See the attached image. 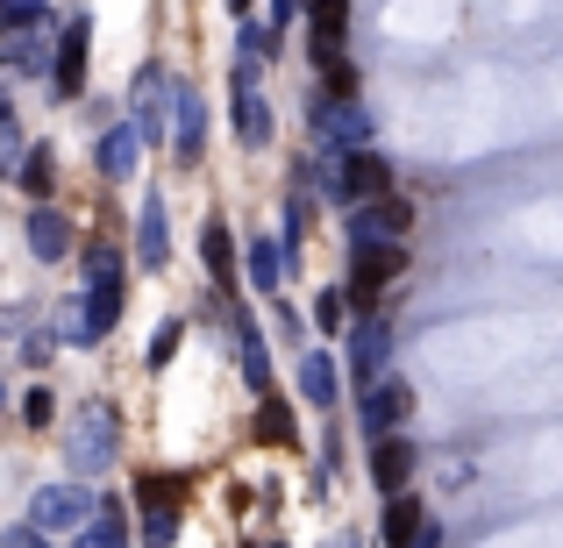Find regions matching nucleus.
Listing matches in <instances>:
<instances>
[{
	"instance_id": "1",
	"label": "nucleus",
	"mask_w": 563,
	"mask_h": 548,
	"mask_svg": "<svg viewBox=\"0 0 563 548\" xmlns=\"http://www.w3.org/2000/svg\"><path fill=\"white\" fill-rule=\"evenodd\" d=\"M65 449H71V463H79V470H108L114 456H122V413H114L108 399L79 406V421H71Z\"/></svg>"
},
{
	"instance_id": "2",
	"label": "nucleus",
	"mask_w": 563,
	"mask_h": 548,
	"mask_svg": "<svg viewBox=\"0 0 563 548\" xmlns=\"http://www.w3.org/2000/svg\"><path fill=\"white\" fill-rule=\"evenodd\" d=\"M29 521H36L43 535H86V527L100 521V506H93V492H86V484H36Z\"/></svg>"
},
{
	"instance_id": "3",
	"label": "nucleus",
	"mask_w": 563,
	"mask_h": 548,
	"mask_svg": "<svg viewBox=\"0 0 563 548\" xmlns=\"http://www.w3.org/2000/svg\"><path fill=\"white\" fill-rule=\"evenodd\" d=\"M335 200H357V206H372V200H393V165H385L378 150H350L343 165H335Z\"/></svg>"
},
{
	"instance_id": "4",
	"label": "nucleus",
	"mask_w": 563,
	"mask_h": 548,
	"mask_svg": "<svg viewBox=\"0 0 563 548\" xmlns=\"http://www.w3.org/2000/svg\"><path fill=\"white\" fill-rule=\"evenodd\" d=\"M165 136H172V150H179V165H192V157L207 150V108L186 79L172 86V100H165Z\"/></svg>"
},
{
	"instance_id": "5",
	"label": "nucleus",
	"mask_w": 563,
	"mask_h": 548,
	"mask_svg": "<svg viewBox=\"0 0 563 548\" xmlns=\"http://www.w3.org/2000/svg\"><path fill=\"white\" fill-rule=\"evenodd\" d=\"M407 228H413V206L407 200H372V206H357V214H350V243H357V249L407 243Z\"/></svg>"
},
{
	"instance_id": "6",
	"label": "nucleus",
	"mask_w": 563,
	"mask_h": 548,
	"mask_svg": "<svg viewBox=\"0 0 563 548\" xmlns=\"http://www.w3.org/2000/svg\"><path fill=\"white\" fill-rule=\"evenodd\" d=\"M229 108H235V136H243L250 150H264V143H272V108H264V93H257V65H235Z\"/></svg>"
},
{
	"instance_id": "7",
	"label": "nucleus",
	"mask_w": 563,
	"mask_h": 548,
	"mask_svg": "<svg viewBox=\"0 0 563 548\" xmlns=\"http://www.w3.org/2000/svg\"><path fill=\"white\" fill-rule=\"evenodd\" d=\"M86 43H93V22H86V14H71V22L57 29V57H51L57 93H86Z\"/></svg>"
},
{
	"instance_id": "8",
	"label": "nucleus",
	"mask_w": 563,
	"mask_h": 548,
	"mask_svg": "<svg viewBox=\"0 0 563 548\" xmlns=\"http://www.w3.org/2000/svg\"><path fill=\"white\" fill-rule=\"evenodd\" d=\"M385 349H393V328H385L378 314H364L357 328H350V378L372 392L378 384V370H385Z\"/></svg>"
},
{
	"instance_id": "9",
	"label": "nucleus",
	"mask_w": 563,
	"mask_h": 548,
	"mask_svg": "<svg viewBox=\"0 0 563 548\" xmlns=\"http://www.w3.org/2000/svg\"><path fill=\"white\" fill-rule=\"evenodd\" d=\"M357 421L385 441L393 427H407V421H413V392H407V384H372V392H364V406H357Z\"/></svg>"
},
{
	"instance_id": "10",
	"label": "nucleus",
	"mask_w": 563,
	"mask_h": 548,
	"mask_svg": "<svg viewBox=\"0 0 563 548\" xmlns=\"http://www.w3.org/2000/svg\"><path fill=\"white\" fill-rule=\"evenodd\" d=\"M321 143H329V150H364V143H372V114L357 108V100H329V108H321Z\"/></svg>"
},
{
	"instance_id": "11",
	"label": "nucleus",
	"mask_w": 563,
	"mask_h": 548,
	"mask_svg": "<svg viewBox=\"0 0 563 548\" xmlns=\"http://www.w3.org/2000/svg\"><path fill=\"white\" fill-rule=\"evenodd\" d=\"M399 271H407V243L357 249V278H350V286H357V300H372V292H378V286H393Z\"/></svg>"
},
{
	"instance_id": "12",
	"label": "nucleus",
	"mask_w": 563,
	"mask_h": 548,
	"mask_svg": "<svg viewBox=\"0 0 563 548\" xmlns=\"http://www.w3.org/2000/svg\"><path fill=\"white\" fill-rule=\"evenodd\" d=\"M372 478H378V492H407V478H413V441H399V435H385L372 441Z\"/></svg>"
},
{
	"instance_id": "13",
	"label": "nucleus",
	"mask_w": 563,
	"mask_h": 548,
	"mask_svg": "<svg viewBox=\"0 0 563 548\" xmlns=\"http://www.w3.org/2000/svg\"><path fill=\"white\" fill-rule=\"evenodd\" d=\"M29 249H36V264H65V249H71V221L57 214V206H36V214H29Z\"/></svg>"
},
{
	"instance_id": "14",
	"label": "nucleus",
	"mask_w": 563,
	"mask_h": 548,
	"mask_svg": "<svg viewBox=\"0 0 563 548\" xmlns=\"http://www.w3.org/2000/svg\"><path fill=\"white\" fill-rule=\"evenodd\" d=\"M235 349H243V384L250 392H272V357H264V335L243 306H235Z\"/></svg>"
},
{
	"instance_id": "15",
	"label": "nucleus",
	"mask_w": 563,
	"mask_h": 548,
	"mask_svg": "<svg viewBox=\"0 0 563 548\" xmlns=\"http://www.w3.org/2000/svg\"><path fill=\"white\" fill-rule=\"evenodd\" d=\"M307 22H314V57H321V65H335L343 29H350V0H314V8H307Z\"/></svg>"
},
{
	"instance_id": "16",
	"label": "nucleus",
	"mask_w": 563,
	"mask_h": 548,
	"mask_svg": "<svg viewBox=\"0 0 563 548\" xmlns=\"http://www.w3.org/2000/svg\"><path fill=\"white\" fill-rule=\"evenodd\" d=\"M136 157H143V128L136 122H114L108 136H100V171H108V179H129Z\"/></svg>"
},
{
	"instance_id": "17",
	"label": "nucleus",
	"mask_w": 563,
	"mask_h": 548,
	"mask_svg": "<svg viewBox=\"0 0 563 548\" xmlns=\"http://www.w3.org/2000/svg\"><path fill=\"white\" fill-rule=\"evenodd\" d=\"M136 249L151 271H165L172 264V235H165V200H143V221H136Z\"/></svg>"
},
{
	"instance_id": "18",
	"label": "nucleus",
	"mask_w": 563,
	"mask_h": 548,
	"mask_svg": "<svg viewBox=\"0 0 563 548\" xmlns=\"http://www.w3.org/2000/svg\"><path fill=\"white\" fill-rule=\"evenodd\" d=\"M243 271L257 292H278V278H286V243H272V235H257V243L243 249Z\"/></svg>"
},
{
	"instance_id": "19",
	"label": "nucleus",
	"mask_w": 563,
	"mask_h": 548,
	"mask_svg": "<svg viewBox=\"0 0 563 548\" xmlns=\"http://www.w3.org/2000/svg\"><path fill=\"white\" fill-rule=\"evenodd\" d=\"M200 257H207V278H214V286H235V243H229V221H207V228H200Z\"/></svg>"
},
{
	"instance_id": "20",
	"label": "nucleus",
	"mask_w": 563,
	"mask_h": 548,
	"mask_svg": "<svg viewBox=\"0 0 563 548\" xmlns=\"http://www.w3.org/2000/svg\"><path fill=\"white\" fill-rule=\"evenodd\" d=\"M300 392L314 399V406H335V357L329 349H307L300 357Z\"/></svg>"
},
{
	"instance_id": "21",
	"label": "nucleus",
	"mask_w": 563,
	"mask_h": 548,
	"mask_svg": "<svg viewBox=\"0 0 563 548\" xmlns=\"http://www.w3.org/2000/svg\"><path fill=\"white\" fill-rule=\"evenodd\" d=\"M100 314H93V300H71L65 314H57V343H71V349H86V343H100Z\"/></svg>"
},
{
	"instance_id": "22",
	"label": "nucleus",
	"mask_w": 563,
	"mask_h": 548,
	"mask_svg": "<svg viewBox=\"0 0 563 548\" xmlns=\"http://www.w3.org/2000/svg\"><path fill=\"white\" fill-rule=\"evenodd\" d=\"M421 541V506L413 499H385V548H413Z\"/></svg>"
},
{
	"instance_id": "23",
	"label": "nucleus",
	"mask_w": 563,
	"mask_h": 548,
	"mask_svg": "<svg viewBox=\"0 0 563 548\" xmlns=\"http://www.w3.org/2000/svg\"><path fill=\"white\" fill-rule=\"evenodd\" d=\"M79 548H129V521H122V506H100V521L79 535Z\"/></svg>"
},
{
	"instance_id": "24",
	"label": "nucleus",
	"mask_w": 563,
	"mask_h": 548,
	"mask_svg": "<svg viewBox=\"0 0 563 548\" xmlns=\"http://www.w3.org/2000/svg\"><path fill=\"white\" fill-rule=\"evenodd\" d=\"M122 286V249H93L86 257V292H114Z\"/></svg>"
},
{
	"instance_id": "25",
	"label": "nucleus",
	"mask_w": 563,
	"mask_h": 548,
	"mask_svg": "<svg viewBox=\"0 0 563 548\" xmlns=\"http://www.w3.org/2000/svg\"><path fill=\"white\" fill-rule=\"evenodd\" d=\"M143 506L151 513H179L186 506V478H143Z\"/></svg>"
},
{
	"instance_id": "26",
	"label": "nucleus",
	"mask_w": 563,
	"mask_h": 548,
	"mask_svg": "<svg viewBox=\"0 0 563 548\" xmlns=\"http://www.w3.org/2000/svg\"><path fill=\"white\" fill-rule=\"evenodd\" d=\"M257 435H264V441H292V406L264 399V413H257Z\"/></svg>"
},
{
	"instance_id": "27",
	"label": "nucleus",
	"mask_w": 563,
	"mask_h": 548,
	"mask_svg": "<svg viewBox=\"0 0 563 548\" xmlns=\"http://www.w3.org/2000/svg\"><path fill=\"white\" fill-rule=\"evenodd\" d=\"M278 51V22H243V57L257 65V57Z\"/></svg>"
},
{
	"instance_id": "28",
	"label": "nucleus",
	"mask_w": 563,
	"mask_h": 548,
	"mask_svg": "<svg viewBox=\"0 0 563 548\" xmlns=\"http://www.w3.org/2000/svg\"><path fill=\"white\" fill-rule=\"evenodd\" d=\"M0 22L8 29H36V22H51V14H43V0H0Z\"/></svg>"
},
{
	"instance_id": "29",
	"label": "nucleus",
	"mask_w": 563,
	"mask_h": 548,
	"mask_svg": "<svg viewBox=\"0 0 563 548\" xmlns=\"http://www.w3.org/2000/svg\"><path fill=\"white\" fill-rule=\"evenodd\" d=\"M343 306H350V300H343V292L329 286V292L314 300V321H321V328H350V314H343Z\"/></svg>"
},
{
	"instance_id": "30",
	"label": "nucleus",
	"mask_w": 563,
	"mask_h": 548,
	"mask_svg": "<svg viewBox=\"0 0 563 548\" xmlns=\"http://www.w3.org/2000/svg\"><path fill=\"white\" fill-rule=\"evenodd\" d=\"M179 335H186V328H179V321H165V328H157V335H151V364H157V370H165L172 357H179Z\"/></svg>"
},
{
	"instance_id": "31",
	"label": "nucleus",
	"mask_w": 563,
	"mask_h": 548,
	"mask_svg": "<svg viewBox=\"0 0 563 548\" xmlns=\"http://www.w3.org/2000/svg\"><path fill=\"white\" fill-rule=\"evenodd\" d=\"M22 421H29V427H51V421H57V399L43 392V384H36V392L22 399Z\"/></svg>"
},
{
	"instance_id": "32",
	"label": "nucleus",
	"mask_w": 563,
	"mask_h": 548,
	"mask_svg": "<svg viewBox=\"0 0 563 548\" xmlns=\"http://www.w3.org/2000/svg\"><path fill=\"white\" fill-rule=\"evenodd\" d=\"M22 186L36 192V200L51 192V150H29V165H22Z\"/></svg>"
},
{
	"instance_id": "33",
	"label": "nucleus",
	"mask_w": 563,
	"mask_h": 548,
	"mask_svg": "<svg viewBox=\"0 0 563 548\" xmlns=\"http://www.w3.org/2000/svg\"><path fill=\"white\" fill-rule=\"evenodd\" d=\"M14 157H22V128H14L8 100H0V165H14Z\"/></svg>"
},
{
	"instance_id": "34",
	"label": "nucleus",
	"mask_w": 563,
	"mask_h": 548,
	"mask_svg": "<svg viewBox=\"0 0 563 548\" xmlns=\"http://www.w3.org/2000/svg\"><path fill=\"white\" fill-rule=\"evenodd\" d=\"M0 548H51V535H43L36 521H22V527H8V535H0Z\"/></svg>"
},
{
	"instance_id": "35",
	"label": "nucleus",
	"mask_w": 563,
	"mask_h": 548,
	"mask_svg": "<svg viewBox=\"0 0 563 548\" xmlns=\"http://www.w3.org/2000/svg\"><path fill=\"white\" fill-rule=\"evenodd\" d=\"M300 8H307V0H272V22H292Z\"/></svg>"
},
{
	"instance_id": "36",
	"label": "nucleus",
	"mask_w": 563,
	"mask_h": 548,
	"mask_svg": "<svg viewBox=\"0 0 563 548\" xmlns=\"http://www.w3.org/2000/svg\"><path fill=\"white\" fill-rule=\"evenodd\" d=\"M413 548H442V535H428V527H421V541H413Z\"/></svg>"
},
{
	"instance_id": "37",
	"label": "nucleus",
	"mask_w": 563,
	"mask_h": 548,
	"mask_svg": "<svg viewBox=\"0 0 563 548\" xmlns=\"http://www.w3.org/2000/svg\"><path fill=\"white\" fill-rule=\"evenodd\" d=\"M229 8H235V14H250V0H229Z\"/></svg>"
},
{
	"instance_id": "38",
	"label": "nucleus",
	"mask_w": 563,
	"mask_h": 548,
	"mask_svg": "<svg viewBox=\"0 0 563 548\" xmlns=\"http://www.w3.org/2000/svg\"><path fill=\"white\" fill-rule=\"evenodd\" d=\"M0 406H8V384H0Z\"/></svg>"
},
{
	"instance_id": "39",
	"label": "nucleus",
	"mask_w": 563,
	"mask_h": 548,
	"mask_svg": "<svg viewBox=\"0 0 563 548\" xmlns=\"http://www.w3.org/2000/svg\"><path fill=\"white\" fill-rule=\"evenodd\" d=\"M343 548H357V541H343Z\"/></svg>"
}]
</instances>
